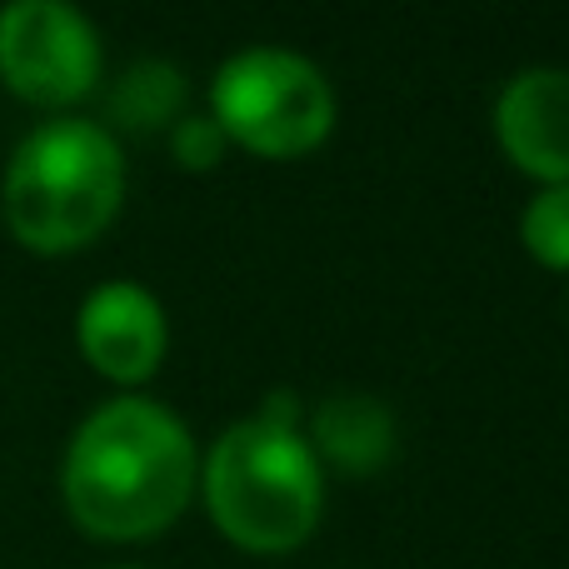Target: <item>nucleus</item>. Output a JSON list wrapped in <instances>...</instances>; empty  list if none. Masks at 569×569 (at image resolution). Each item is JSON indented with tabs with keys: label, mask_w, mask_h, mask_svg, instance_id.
<instances>
[{
	"label": "nucleus",
	"mask_w": 569,
	"mask_h": 569,
	"mask_svg": "<svg viewBox=\"0 0 569 569\" xmlns=\"http://www.w3.org/2000/svg\"><path fill=\"white\" fill-rule=\"evenodd\" d=\"M126 200V156L96 120L60 116L10 150L0 210L10 236L36 256H70L116 220Z\"/></svg>",
	"instance_id": "obj_2"
},
{
	"label": "nucleus",
	"mask_w": 569,
	"mask_h": 569,
	"mask_svg": "<svg viewBox=\"0 0 569 569\" xmlns=\"http://www.w3.org/2000/svg\"><path fill=\"white\" fill-rule=\"evenodd\" d=\"M256 420L276 425V430H300L305 410H300V400H295V395H290V390H276V395H266V400H260Z\"/></svg>",
	"instance_id": "obj_12"
},
{
	"label": "nucleus",
	"mask_w": 569,
	"mask_h": 569,
	"mask_svg": "<svg viewBox=\"0 0 569 569\" xmlns=\"http://www.w3.org/2000/svg\"><path fill=\"white\" fill-rule=\"evenodd\" d=\"M100 76V36L66 0H10L0 10V80L30 106H76Z\"/></svg>",
	"instance_id": "obj_5"
},
{
	"label": "nucleus",
	"mask_w": 569,
	"mask_h": 569,
	"mask_svg": "<svg viewBox=\"0 0 569 569\" xmlns=\"http://www.w3.org/2000/svg\"><path fill=\"white\" fill-rule=\"evenodd\" d=\"M210 116L226 140L270 160L305 156L335 126V90L310 56L284 46H246L210 80Z\"/></svg>",
	"instance_id": "obj_4"
},
{
	"label": "nucleus",
	"mask_w": 569,
	"mask_h": 569,
	"mask_svg": "<svg viewBox=\"0 0 569 569\" xmlns=\"http://www.w3.org/2000/svg\"><path fill=\"white\" fill-rule=\"evenodd\" d=\"M76 340L90 370H100L116 385H140L166 360V310L136 280H106L80 300Z\"/></svg>",
	"instance_id": "obj_6"
},
{
	"label": "nucleus",
	"mask_w": 569,
	"mask_h": 569,
	"mask_svg": "<svg viewBox=\"0 0 569 569\" xmlns=\"http://www.w3.org/2000/svg\"><path fill=\"white\" fill-rule=\"evenodd\" d=\"M210 520L236 545L260 555L295 550L315 530L325 505V475L300 430L236 420L200 465Z\"/></svg>",
	"instance_id": "obj_3"
},
{
	"label": "nucleus",
	"mask_w": 569,
	"mask_h": 569,
	"mask_svg": "<svg viewBox=\"0 0 569 569\" xmlns=\"http://www.w3.org/2000/svg\"><path fill=\"white\" fill-rule=\"evenodd\" d=\"M226 130H220V120L210 116H180L176 126H170V150H176V160L186 170H210L220 166V156H226Z\"/></svg>",
	"instance_id": "obj_11"
},
{
	"label": "nucleus",
	"mask_w": 569,
	"mask_h": 569,
	"mask_svg": "<svg viewBox=\"0 0 569 569\" xmlns=\"http://www.w3.org/2000/svg\"><path fill=\"white\" fill-rule=\"evenodd\" d=\"M200 480L186 420L146 395H116L80 420L60 465L70 520L96 540L160 535Z\"/></svg>",
	"instance_id": "obj_1"
},
{
	"label": "nucleus",
	"mask_w": 569,
	"mask_h": 569,
	"mask_svg": "<svg viewBox=\"0 0 569 569\" xmlns=\"http://www.w3.org/2000/svg\"><path fill=\"white\" fill-rule=\"evenodd\" d=\"M116 569H136V565H116Z\"/></svg>",
	"instance_id": "obj_13"
},
{
	"label": "nucleus",
	"mask_w": 569,
	"mask_h": 569,
	"mask_svg": "<svg viewBox=\"0 0 569 569\" xmlns=\"http://www.w3.org/2000/svg\"><path fill=\"white\" fill-rule=\"evenodd\" d=\"M395 415L380 395L365 390H340L325 395L310 415V450L315 460L340 465L345 475H370L395 455Z\"/></svg>",
	"instance_id": "obj_8"
},
{
	"label": "nucleus",
	"mask_w": 569,
	"mask_h": 569,
	"mask_svg": "<svg viewBox=\"0 0 569 569\" xmlns=\"http://www.w3.org/2000/svg\"><path fill=\"white\" fill-rule=\"evenodd\" d=\"M495 136L525 176L540 186H569V70H515L495 100Z\"/></svg>",
	"instance_id": "obj_7"
},
{
	"label": "nucleus",
	"mask_w": 569,
	"mask_h": 569,
	"mask_svg": "<svg viewBox=\"0 0 569 569\" xmlns=\"http://www.w3.org/2000/svg\"><path fill=\"white\" fill-rule=\"evenodd\" d=\"M186 106V70L160 56H146L116 80L110 90V116L130 130H160L176 126Z\"/></svg>",
	"instance_id": "obj_9"
},
{
	"label": "nucleus",
	"mask_w": 569,
	"mask_h": 569,
	"mask_svg": "<svg viewBox=\"0 0 569 569\" xmlns=\"http://www.w3.org/2000/svg\"><path fill=\"white\" fill-rule=\"evenodd\" d=\"M520 240L540 266L569 270V186H540L520 210Z\"/></svg>",
	"instance_id": "obj_10"
}]
</instances>
